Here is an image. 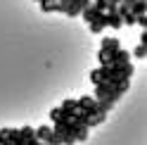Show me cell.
Listing matches in <instances>:
<instances>
[{"label":"cell","instance_id":"cell-19","mask_svg":"<svg viewBox=\"0 0 147 145\" xmlns=\"http://www.w3.org/2000/svg\"><path fill=\"white\" fill-rule=\"evenodd\" d=\"M24 145H45V143L38 140V138H29V140H24Z\"/></svg>","mask_w":147,"mask_h":145},{"label":"cell","instance_id":"cell-22","mask_svg":"<svg viewBox=\"0 0 147 145\" xmlns=\"http://www.w3.org/2000/svg\"><path fill=\"white\" fill-rule=\"evenodd\" d=\"M0 145H10V143H7V140H3V138H0Z\"/></svg>","mask_w":147,"mask_h":145},{"label":"cell","instance_id":"cell-13","mask_svg":"<svg viewBox=\"0 0 147 145\" xmlns=\"http://www.w3.org/2000/svg\"><path fill=\"white\" fill-rule=\"evenodd\" d=\"M86 140H88V126H81L76 133V143H86Z\"/></svg>","mask_w":147,"mask_h":145},{"label":"cell","instance_id":"cell-2","mask_svg":"<svg viewBox=\"0 0 147 145\" xmlns=\"http://www.w3.org/2000/svg\"><path fill=\"white\" fill-rule=\"evenodd\" d=\"M116 48H121V43H119V38H114V36H107V38H102V45H100V52H97V60H102L107 52H112Z\"/></svg>","mask_w":147,"mask_h":145},{"label":"cell","instance_id":"cell-14","mask_svg":"<svg viewBox=\"0 0 147 145\" xmlns=\"http://www.w3.org/2000/svg\"><path fill=\"white\" fill-rule=\"evenodd\" d=\"M133 55L138 57V60H145V55H147V45H138V48H135V52H133Z\"/></svg>","mask_w":147,"mask_h":145},{"label":"cell","instance_id":"cell-16","mask_svg":"<svg viewBox=\"0 0 147 145\" xmlns=\"http://www.w3.org/2000/svg\"><path fill=\"white\" fill-rule=\"evenodd\" d=\"M45 145H62V138H59L57 133H50V138L45 140Z\"/></svg>","mask_w":147,"mask_h":145},{"label":"cell","instance_id":"cell-21","mask_svg":"<svg viewBox=\"0 0 147 145\" xmlns=\"http://www.w3.org/2000/svg\"><path fill=\"white\" fill-rule=\"evenodd\" d=\"M140 43L147 45V29H142V33H140Z\"/></svg>","mask_w":147,"mask_h":145},{"label":"cell","instance_id":"cell-4","mask_svg":"<svg viewBox=\"0 0 147 145\" xmlns=\"http://www.w3.org/2000/svg\"><path fill=\"white\" fill-rule=\"evenodd\" d=\"M105 17H107V26H112V29H121V26H123L121 14H119L116 10H107V12H105Z\"/></svg>","mask_w":147,"mask_h":145},{"label":"cell","instance_id":"cell-5","mask_svg":"<svg viewBox=\"0 0 147 145\" xmlns=\"http://www.w3.org/2000/svg\"><path fill=\"white\" fill-rule=\"evenodd\" d=\"M105 29H107V17H105V12H102L97 19L90 22V31H93V33H102Z\"/></svg>","mask_w":147,"mask_h":145},{"label":"cell","instance_id":"cell-1","mask_svg":"<svg viewBox=\"0 0 147 145\" xmlns=\"http://www.w3.org/2000/svg\"><path fill=\"white\" fill-rule=\"evenodd\" d=\"M128 60H131V52L123 50V48H116V50H112V52H107V55L100 60V64H102V67H112V64H119V62H128Z\"/></svg>","mask_w":147,"mask_h":145},{"label":"cell","instance_id":"cell-17","mask_svg":"<svg viewBox=\"0 0 147 145\" xmlns=\"http://www.w3.org/2000/svg\"><path fill=\"white\" fill-rule=\"evenodd\" d=\"M90 81H93V83H102V76H100V67L90 71Z\"/></svg>","mask_w":147,"mask_h":145},{"label":"cell","instance_id":"cell-23","mask_svg":"<svg viewBox=\"0 0 147 145\" xmlns=\"http://www.w3.org/2000/svg\"><path fill=\"white\" fill-rule=\"evenodd\" d=\"M93 3H97V0H93Z\"/></svg>","mask_w":147,"mask_h":145},{"label":"cell","instance_id":"cell-18","mask_svg":"<svg viewBox=\"0 0 147 145\" xmlns=\"http://www.w3.org/2000/svg\"><path fill=\"white\" fill-rule=\"evenodd\" d=\"M59 117H62V112H59V107H52V110H50V119L55 121V119H59Z\"/></svg>","mask_w":147,"mask_h":145},{"label":"cell","instance_id":"cell-9","mask_svg":"<svg viewBox=\"0 0 147 145\" xmlns=\"http://www.w3.org/2000/svg\"><path fill=\"white\" fill-rule=\"evenodd\" d=\"M40 10L43 12H62V5L57 0H48V3H40Z\"/></svg>","mask_w":147,"mask_h":145},{"label":"cell","instance_id":"cell-6","mask_svg":"<svg viewBox=\"0 0 147 145\" xmlns=\"http://www.w3.org/2000/svg\"><path fill=\"white\" fill-rule=\"evenodd\" d=\"M95 105V98L93 95H83V98H76V110L83 112V110H90Z\"/></svg>","mask_w":147,"mask_h":145},{"label":"cell","instance_id":"cell-10","mask_svg":"<svg viewBox=\"0 0 147 145\" xmlns=\"http://www.w3.org/2000/svg\"><path fill=\"white\" fill-rule=\"evenodd\" d=\"M131 12L138 17V14H145L147 12V0H135V3L131 5Z\"/></svg>","mask_w":147,"mask_h":145},{"label":"cell","instance_id":"cell-20","mask_svg":"<svg viewBox=\"0 0 147 145\" xmlns=\"http://www.w3.org/2000/svg\"><path fill=\"white\" fill-rule=\"evenodd\" d=\"M10 145H24V138H22V136H17V138L10 140Z\"/></svg>","mask_w":147,"mask_h":145},{"label":"cell","instance_id":"cell-11","mask_svg":"<svg viewBox=\"0 0 147 145\" xmlns=\"http://www.w3.org/2000/svg\"><path fill=\"white\" fill-rule=\"evenodd\" d=\"M19 136H22L24 140L36 138V129H33V126H22V129H19Z\"/></svg>","mask_w":147,"mask_h":145},{"label":"cell","instance_id":"cell-7","mask_svg":"<svg viewBox=\"0 0 147 145\" xmlns=\"http://www.w3.org/2000/svg\"><path fill=\"white\" fill-rule=\"evenodd\" d=\"M17 136H19V129H12V126H5V129H0V138L7 140V143H10L12 138H17Z\"/></svg>","mask_w":147,"mask_h":145},{"label":"cell","instance_id":"cell-8","mask_svg":"<svg viewBox=\"0 0 147 145\" xmlns=\"http://www.w3.org/2000/svg\"><path fill=\"white\" fill-rule=\"evenodd\" d=\"M50 133H52V126H48V124H43V126H38V129H36V138L45 143V140L50 138Z\"/></svg>","mask_w":147,"mask_h":145},{"label":"cell","instance_id":"cell-3","mask_svg":"<svg viewBox=\"0 0 147 145\" xmlns=\"http://www.w3.org/2000/svg\"><path fill=\"white\" fill-rule=\"evenodd\" d=\"M59 112H62V117H67V119H71L74 114H76V100L74 98H67L62 105H59Z\"/></svg>","mask_w":147,"mask_h":145},{"label":"cell","instance_id":"cell-12","mask_svg":"<svg viewBox=\"0 0 147 145\" xmlns=\"http://www.w3.org/2000/svg\"><path fill=\"white\" fill-rule=\"evenodd\" d=\"M105 119H107V114H93L88 126H100V124H105Z\"/></svg>","mask_w":147,"mask_h":145},{"label":"cell","instance_id":"cell-15","mask_svg":"<svg viewBox=\"0 0 147 145\" xmlns=\"http://www.w3.org/2000/svg\"><path fill=\"white\" fill-rule=\"evenodd\" d=\"M135 24L140 26V29H147V12H145V14H138V17H135Z\"/></svg>","mask_w":147,"mask_h":145}]
</instances>
